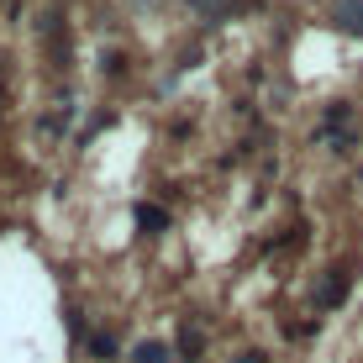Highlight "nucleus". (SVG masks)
<instances>
[{"label":"nucleus","mask_w":363,"mask_h":363,"mask_svg":"<svg viewBox=\"0 0 363 363\" xmlns=\"http://www.w3.org/2000/svg\"><path fill=\"white\" fill-rule=\"evenodd\" d=\"M332 21L342 32H358L363 37V0H332Z\"/></svg>","instance_id":"f257e3e1"},{"label":"nucleus","mask_w":363,"mask_h":363,"mask_svg":"<svg viewBox=\"0 0 363 363\" xmlns=\"http://www.w3.org/2000/svg\"><path fill=\"white\" fill-rule=\"evenodd\" d=\"M342 300V274H332L327 284H321V306H337Z\"/></svg>","instance_id":"20e7f679"},{"label":"nucleus","mask_w":363,"mask_h":363,"mask_svg":"<svg viewBox=\"0 0 363 363\" xmlns=\"http://www.w3.org/2000/svg\"><path fill=\"white\" fill-rule=\"evenodd\" d=\"M190 11L200 21H227L232 16V0H190Z\"/></svg>","instance_id":"f03ea898"},{"label":"nucleus","mask_w":363,"mask_h":363,"mask_svg":"<svg viewBox=\"0 0 363 363\" xmlns=\"http://www.w3.org/2000/svg\"><path fill=\"white\" fill-rule=\"evenodd\" d=\"M237 363H264V358H258V353H242V358H237Z\"/></svg>","instance_id":"423d86ee"},{"label":"nucleus","mask_w":363,"mask_h":363,"mask_svg":"<svg viewBox=\"0 0 363 363\" xmlns=\"http://www.w3.org/2000/svg\"><path fill=\"white\" fill-rule=\"evenodd\" d=\"M132 363H169V347H164V342H143V347L132 353Z\"/></svg>","instance_id":"7ed1b4c3"},{"label":"nucleus","mask_w":363,"mask_h":363,"mask_svg":"<svg viewBox=\"0 0 363 363\" xmlns=\"http://www.w3.org/2000/svg\"><path fill=\"white\" fill-rule=\"evenodd\" d=\"M137 221H143V227H164V211H147L143 206V211H137Z\"/></svg>","instance_id":"39448f33"}]
</instances>
